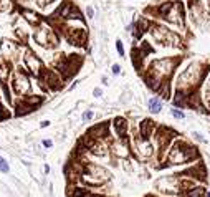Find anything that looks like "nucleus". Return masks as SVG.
Segmentation results:
<instances>
[{"instance_id": "20e7f679", "label": "nucleus", "mask_w": 210, "mask_h": 197, "mask_svg": "<svg viewBox=\"0 0 210 197\" xmlns=\"http://www.w3.org/2000/svg\"><path fill=\"white\" fill-rule=\"evenodd\" d=\"M204 196V189L202 187H195L194 191L187 192V197H202Z\"/></svg>"}, {"instance_id": "1a4fd4ad", "label": "nucleus", "mask_w": 210, "mask_h": 197, "mask_svg": "<svg viewBox=\"0 0 210 197\" xmlns=\"http://www.w3.org/2000/svg\"><path fill=\"white\" fill-rule=\"evenodd\" d=\"M43 146H45V147H51V146H53V142H51L50 139H45V141H43Z\"/></svg>"}, {"instance_id": "9d476101", "label": "nucleus", "mask_w": 210, "mask_h": 197, "mask_svg": "<svg viewBox=\"0 0 210 197\" xmlns=\"http://www.w3.org/2000/svg\"><path fill=\"white\" fill-rule=\"evenodd\" d=\"M119 71H121V68H119V65H113V73H114V75H118Z\"/></svg>"}, {"instance_id": "6e6552de", "label": "nucleus", "mask_w": 210, "mask_h": 197, "mask_svg": "<svg viewBox=\"0 0 210 197\" xmlns=\"http://www.w3.org/2000/svg\"><path fill=\"white\" fill-rule=\"evenodd\" d=\"M89 118H93V111H86L83 114V119H89Z\"/></svg>"}, {"instance_id": "f8f14e48", "label": "nucleus", "mask_w": 210, "mask_h": 197, "mask_svg": "<svg viewBox=\"0 0 210 197\" xmlns=\"http://www.w3.org/2000/svg\"><path fill=\"white\" fill-rule=\"evenodd\" d=\"M94 95L99 96V95H101V90H99V88H96V90H94Z\"/></svg>"}, {"instance_id": "0eeeda50", "label": "nucleus", "mask_w": 210, "mask_h": 197, "mask_svg": "<svg viewBox=\"0 0 210 197\" xmlns=\"http://www.w3.org/2000/svg\"><path fill=\"white\" fill-rule=\"evenodd\" d=\"M172 116H175V118H184V114L180 111H177V109H172Z\"/></svg>"}, {"instance_id": "39448f33", "label": "nucleus", "mask_w": 210, "mask_h": 197, "mask_svg": "<svg viewBox=\"0 0 210 197\" xmlns=\"http://www.w3.org/2000/svg\"><path fill=\"white\" fill-rule=\"evenodd\" d=\"M0 172H8V162L0 156Z\"/></svg>"}, {"instance_id": "9b49d317", "label": "nucleus", "mask_w": 210, "mask_h": 197, "mask_svg": "<svg viewBox=\"0 0 210 197\" xmlns=\"http://www.w3.org/2000/svg\"><path fill=\"white\" fill-rule=\"evenodd\" d=\"M48 124H50V121H41V124H40V126H41V128H46Z\"/></svg>"}, {"instance_id": "7ed1b4c3", "label": "nucleus", "mask_w": 210, "mask_h": 197, "mask_svg": "<svg viewBox=\"0 0 210 197\" xmlns=\"http://www.w3.org/2000/svg\"><path fill=\"white\" fill-rule=\"evenodd\" d=\"M126 119H123V118H116L114 119V128H116V131L119 133V134H124V131H126Z\"/></svg>"}, {"instance_id": "423d86ee", "label": "nucleus", "mask_w": 210, "mask_h": 197, "mask_svg": "<svg viewBox=\"0 0 210 197\" xmlns=\"http://www.w3.org/2000/svg\"><path fill=\"white\" fill-rule=\"evenodd\" d=\"M116 48H118V53H119V55L124 56V46H123V41H121V40L116 41Z\"/></svg>"}, {"instance_id": "f257e3e1", "label": "nucleus", "mask_w": 210, "mask_h": 197, "mask_svg": "<svg viewBox=\"0 0 210 197\" xmlns=\"http://www.w3.org/2000/svg\"><path fill=\"white\" fill-rule=\"evenodd\" d=\"M151 126H152V121H151V119H144V121L141 123V134H142L144 139H146V137H149Z\"/></svg>"}, {"instance_id": "f03ea898", "label": "nucleus", "mask_w": 210, "mask_h": 197, "mask_svg": "<svg viewBox=\"0 0 210 197\" xmlns=\"http://www.w3.org/2000/svg\"><path fill=\"white\" fill-rule=\"evenodd\" d=\"M160 108H162V103H160L159 98H152V100H149V109L152 113H159Z\"/></svg>"}]
</instances>
